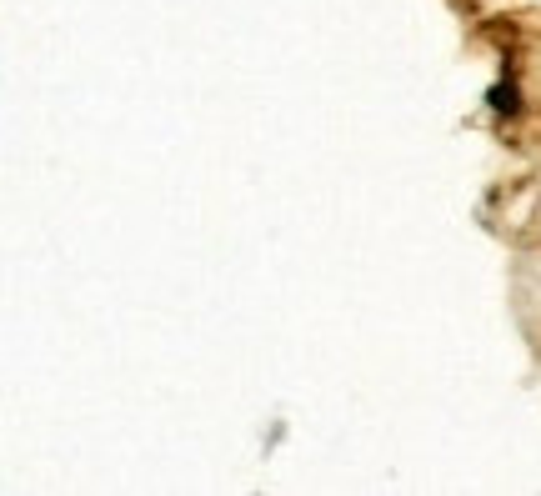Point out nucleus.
I'll use <instances>...</instances> for the list:
<instances>
[{
	"label": "nucleus",
	"instance_id": "1",
	"mask_svg": "<svg viewBox=\"0 0 541 496\" xmlns=\"http://www.w3.org/2000/svg\"><path fill=\"white\" fill-rule=\"evenodd\" d=\"M486 106H491L496 116H516V111H521V91H516V81H496V86L486 91Z\"/></svg>",
	"mask_w": 541,
	"mask_h": 496
}]
</instances>
